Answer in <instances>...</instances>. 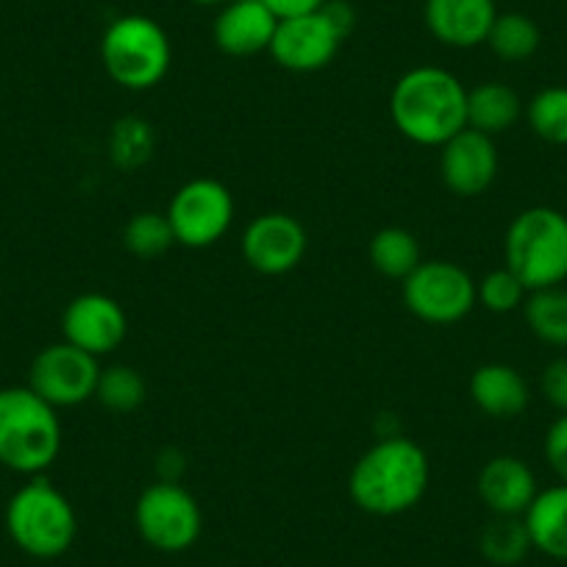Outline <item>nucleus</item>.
I'll return each instance as SVG.
<instances>
[{"label": "nucleus", "mask_w": 567, "mask_h": 567, "mask_svg": "<svg viewBox=\"0 0 567 567\" xmlns=\"http://www.w3.org/2000/svg\"><path fill=\"white\" fill-rule=\"evenodd\" d=\"M476 493L495 517H523L537 498V478L523 460L509 454L493 456L478 471Z\"/></svg>", "instance_id": "obj_17"}, {"label": "nucleus", "mask_w": 567, "mask_h": 567, "mask_svg": "<svg viewBox=\"0 0 567 567\" xmlns=\"http://www.w3.org/2000/svg\"><path fill=\"white\" fill-rule=\"evenodd\" d=\"M176 245L204 250L220 243L234 223V195L217 178H193L182 184L167 204Z\"/></svg>", "instance_id": "obj_9"}, {"label": "nucleus", "mask_w": 567, "mask_h": 567, "mask_svg": "<svg viewBox=\"0 0 567 567\" xmlns=\"http://www.w3.org/2000/svg\"><path fill=\"white\" fill-rule=\"evenodd\" d=\"M97 379H101L97 359L64 340L42 348L29 370V386L53 409H70L92 401Z\"/></svg>", "instance_id": "obj_10"}, {"label": "nucleus", "mask_w": 567, "mask_h": 567, "mask_svg": "<svg viewBox=\"0 0 567 567\" xmlns=\"http://www.w3.org/2000/svg\"><path fill=\"white\" fill-rule=\"evenodd\" d=\"M346 31L334 23L329 9L301 14V18L278 20V29L270 42V56L290 73H318L334 62Z\"/></svg>", "instance_id": "obj_11"}, {"label": "nucleus", "mask_w": 567, "mask_h": 567, "mask_svg": "<svg viewBox=\"0 0 567 567\" xmlns=\"http://www.w3.org/2000/svg\"><path fill=\"white\" fill-rule=\"evenodd\" d=\"M526 117L539 140L567 145V86H548L537 92L528 103Z\"/></svg>", "instance_id": "obj_28"}, {"label": "nucleus", "mask_w": 567, "mask_h": 567, "mask_svg": "<svg viewBox=\"0 0 567 567\" xmlns=\"http://www.w3.org/2000/svg\"><path fill=\"white\" fill-rule=\"evenodd\" d=\"M403 303L414 318L429 326L460 323L476 307V281L456 261H420L403 278Z\"/></svg>", "instance_id": "obj_8"}, {"label": "nucleus", "mask_w": 567, "mask_h": 567, "mask_svg": "<svg viewBox=\"0 0 567 567\" xmlns=\"http://www.w3.org/2000/svg\"><path fill=\"white\" fill-rule=\"evenodd\" d=\"M195 7H226L228 0H189Z\"/></svg>", "instance_id": "obj_34"}, {"label": "nucleus", "mask_w": 567, "mask_h": 567, "mask_svg": "<svg viewBox=\"0 0 567 567\" xmlns=\"http://www.w3.org/2000/svg\"><path fill=\"white\" fill-rule=\"evenodd\" d=\"M101 62L109 79L123 90H154L171 73V37L145 14H125L103 31Z\"/></svg>", "instance_id": "obj_5"}, {"label": "nucleus", "mask_w": 567, "mask_h": 567, "mask_svg": "<svg viewBox=\"0 0 567 567\" xmlns=\"http://www.w3.org/2000/svg\"><path fill=\"white\" fill-rule=\"evenodd\" d=\"M425 29L449 48H478L487 42L498 9L495 0H425Z\"/></svg>", "instance_id": "obj_15"}, {"label": "nucleus", "mask_w": 567, "mask_h": 567, "mask_svg": "<svg viewBox=\"0 0 567 567\" xmlns=\"http://www.w3.org/2000/svg\"><path fill=\"white\" fill-rule=\"evenodd\" d=\"M134 523L140 537L162 554L189 550L204 532L198 501L178 482H156L142 489L134 506Z\"/></svg>", "instance_id": "obj_7"}, {"label": "nucleus", "mask_w": 567, "mask_h": 567, "mask_svg": "<svg viewBox=\"0 0 567 567\" xmlns=\"http://www.w3.org/2000/svg\"><path fill=\"white\" fill-rule=\"evenodd\" d=\"M523 315L537 340L545 346L567 348V290L548 287V290L528 292L523 303Z\"/></svg>", "instance_id": "obj_23"}, {"label": "nucleus", "mask_w": 567, "mask_h": 567, "mask_svg": "<svg viewBox=\"0 0 567 567\" xmlns=\"http://www.w3.org/2000/svg\"><path fill=\"white\" fill-rule=\"evenodd\" d=\"M309 234L303 223L284 212L254 217L243 231V256L250 270L261 276H284L303 261Z\"/></svg>", "instance_id": "obj_12"}, {"label": "nucleus", "mask_w": 567, "mask_h": 567, "mask_svg": "<svg viewBox=\"0 0 567 567\" xmlns=\"http://www.w3.org/2000/svg\"><path fill=\"white\" fill-rule=\"evenodd\" d=\"M432 478L429 456L414 440L390 434L370 445L348 476V493L362 512L395 517L423 501Z\"/></svg>", "instance_id": "obj_1"}, {"label": "nucleus", "mask_w": 567, "mask_h": 567, "mask_svg": "<svg viewBox=\"0 0 567 567\" xmlns=\"http://www.w3.org/2000/svg\"><path fill=\"white\" fill-rule=\"evenodd\" d=\"M7 532L23 554L34 559H56L75 543L79 517L62 489L53 487L48 478H34L9 498Z\"/></svg>", "instance_id": "obj_6"}, {"label": "nucleus", "mask_w": 567, "mask_h": 567, "mask_svg": "<svg viewBox=\"0 0 567 567\" xmlns=\"http://www.w3.org/2000/svg\"><path fill=\"white\" fill-rule=\"evenodd\" d=\"M539 390H543L545 401H548L550 406L559 409V414H567V357L554 359V362L543 370Z\"/></svg>", "instance_id": "obj_31"}, {"label": "nucleus", "mask_w": 567, "mask_h": 567, "mask_svg": "<svg viewBox=\"0 0 567 567\" xmlns=\"http://www.w3.org/2000/svg\"><path fill=\"white\" fill-rule=\"evenodd\" d=\"M440 176L460 198H476L493 187L498 176V148L493 136L476 128H462L440 145Z\"/></svg>", "instance_id": "obj_14"}, {"label": "nucleus", "mask_w": 567, "mask_h": 567, "mask_svg": "<svg viewBox=\"0 0 567 567\" xmlns=\"http://www.w3.org/2000/svg\"><path fill=\"white\" fill-rule=\"evenodd\" d=\"M506 267L528 292L567 281V215L550 206H532L509 223L504 237Z\"/></svg>", "instance_id": "obj_4"}, {"label": "nucleus", "mask_w": 567, "mask_h": 567, "mask_svg": "<svg viewBox=\"0 0 567 567\" xmlns=\"http://www.w3.org/2000/svg\"><path fill=\"white\" fill-rule=\"evenodd\" d=\"M370 265L386 278H406L414 267L423 261L420 256V243L409 228L401 226H386L373 234L368 245Z\"/></svg>", "instance_id": "obj_21"}, {"label": "nucleus", "mask_w": 567, "mask_h": 567, "mask_svg": "<svg viewBox=\"0 0 567 567\" xmlns=\"http://www.w3.org/2000/svg\"><path fill=\"white\" fill-rule=\"evenodd\" d=\"M123 245L136 259H156L176 245L167 215L162 212H140L123 226Z\"/></svg>", "instance_id": "obj_27"}, {"label": "nucleus", "mask_w": 567, "mask_h": 567, "mask_svg": "<svg viewBox=\"0 0 567 567\" xmlns=\"http://www.w3.org/2000/svg\"><path fill=\"white\" fill-rule=\"evenodd\" d=\"M265 3L270 7V12L276 14L278 20H287V18H301V14L320 12L329 0H265Z\"/></svg>", "instance_id": "obj_32"}, {"label": "nucleus", "mask_w": 567, "mask_h": 567, "mask_svg": "<svg viewBox=\"0 0 567 567\" xmlns=\"http://www.w3.org/2000/svg\"><path fill=\"white\" fill-rule=\"evenodd\" d=\"M526 296L528 290L523 287V281L506 265L476 281V303H482L493 315L515 312L526 303Z\"/></svg>", "instance_id": "obj_29"}, {"label": "nucleus", "mask_w": 567, "mask_h": 567, "mask_svg": "<svg viewBox=\"0 0 567 567\" xmlns=\"http://www.w3.org/2000/svg\"><path fill=\"white\" fill-rule=\"evenodd\" d=\"M156 471H159V482H178L184 473V456L178 454L176 449H165L159 454V465H156Z\"/></svg>", "instance_id": "obj_33"}, {"label": "nucleus", "mask_w": 567, "mask_h": 567, "mask_svg": "<svg viewBox=\"0 0 567 567\" xmlns=\"http://www.w3.org/2000/svg\"><path fill=\"white\" fill-rule=\"evenodd\" d=\"M390 117L409 142L440 148L467 128V90L451 70L420 64L392 86Z\"/></svg>", "instance_id": "obj_2"}, {"label": "nucleus", "mask_w": 567, "mask_h": 567, "mask_svg": "<svg viewBox=\"0 0 567 567\" xmlns=\"http://www.w3.org/2000/svg\"><path fill=\"white\" fill-rule=\"evenodd\" d=\"M478 548H482L484 559L501 567L517 565V561L526 559V554L532 550V539H528L523 517H495L482 532Z\"/></svg>", "instance_id": "obj_26"}, {"label": "nucleus", "mask_w": 567, "mask_h": 567, "mask_svg": "<svg viewBox=\"0 0 567 567\" xmlns=\"http://www.w3.org/2000/svg\"><path fill=\"white\" fill-rule=\"evenodd\" d=\"M62 451V420L31 386L0 390V467L40 476Z\"/></svg>", "instance_id": "obj_3"}, {"label": "nucleus", "mask_w": 567, "mask_h": 567, "mask_svg": "<svg viewBox=\"0 0 567 567\" xmlns=\"http://www.w3.org/2000/svg\"><path fill=\"white\" fill-rule=\"evenodd\" d=\"M545 462L550 465V471L561 478V484H567V414L550 423L548 434H545Z\"/></svg>", "instance_id": "obj_30"}, {"label": "nucleus", "mask_w": 567, "mask_h": 567, "mask_svg": "<svg viewBox=\"0 0 567 567\" xmlns=\"http://www.w3.org/2000/svg\"><path fill=\"white\" fill-rule=\"evenodd\" d=\"M64 342L81 348L90 357L101 359L114 353L128 337V315L103 292H84L64 307L62 315Z\"/></svg>", "instance_id": "obj_13"}, {"label": "nucleus", "mask_w": 567, "mask_h": 567, "mask_svg": "<svg viewBox=\"0 0 567 567\" xmlns=\"http://www.w3.org/2000/svg\"><path fill=\"white\" fill-rule=\"evenodd\" d=\"M539 42H543V37H539V25L534 23L528 14H520V12L498 14L487 37L489 51H493L501 62H509V64L532 59L534 53H537Z\"/></svg>", "instance_id": "obj_24"}, {"label": "nucleus", "mask_w": 567, "mask_h": 567, "mask_svg": "<svg viewBox=\"0 0 567 567\" xmlns=\"http://www.w3.org/2000/svg\"><path fill=\"white\" fill-rule=\"evenodd\" d=\"M532 548L550 559L567 561V484L539 489L523 515Z\"/></svg>", "instance_id": "obj_19"}, {"label": "nucleus", "mask_w": 567, "mask_h": 567, "mask_svg": "<svg viewBox=\"0 0 567 567\" xmlns=\"http://www.w3.org/2000/svg\"><path fill=\"white\" fill-rule=\"evenodd\" d=\"M471 398L478 412L495 420H512L526 412L528 406V384L512 364L489 362L473 370L471 375Z\"/></svg>", "instance_id": "obj_18"}, {"label": "nucleus", "mask_w": 567, "mask_h": 567, "mask_svg": "<svg viewBox=\"0 0 567 567\" xmlns=\"http://www.w3.org/2000/svg\"><path fill=\"white\" fill-rule=\"evenodd\" d=\"M276 29L278 18L265 0H228L223 12L217 14L212 37L226 56L248 59L261 51H270Z\"/></svg>", "instance_id": "obj_16"}, {"label": "nucleus", "mask_w": 567, "mask_h": 567, "mask_svg": "<svg viewBox=\"0 0 567 567\" xmlns=\"http://www.w3.org/2000/svg\"><path fill=\"white\" fill-rule=\"evenodd\" d=\"M148 398V384L142 379L140 370L128 368V364H112V368L101 370L97 379L95 401L103 409L117 414L136 412Z\"/></svg>", "instance_id": "obj_25"}, {"label": "nucleus", "mask_w": 567, "mask_h": 567, "mask_svg": "<svg viewBox=\"0 0 567 567\" xmlns=\"http://www.w3.org/2000/svg\"><path fill=\"white\" fill-rule=\"evenodd\" d=\"M154 148L156 136L148 120L128 114V117H120L109 131V159L123 173H134L148 165Z\"/></svg>", "instance_id": "obj_22"}, {"label": "nucleus", "mask_w": 567, "mask_h": 567, "mask_svg": "<svg viewBox=\"0 0 567 567\" xmlns=\"http://www.w3.org/2000/svg\"><path fill=\"white\" fill-rule=\"evenodd\" d=\"M520 95L501 81H484V84L467 90V128L498 136L509 131L520 120Z\"/></svg>", "instance_id": "obj_20"}]
</instances>
